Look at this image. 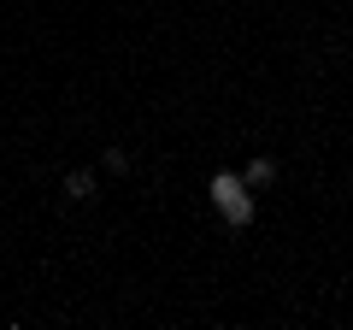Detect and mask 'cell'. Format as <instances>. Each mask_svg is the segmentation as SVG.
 <instances>
[{
	"label": "cell",
	"mask_w": 353,
	"mask_h": 330,
	"mask_svg": "<svg viewBox=\"0 0 353 330\" xmlns=\"http://www.w3.org/2000/svg\"><path fill=\"white\" fill-rule=\"evenodd\" d=\"M101 165L112 171V177H124V171H130V153H124V148H106V153H101Z\"/></svg>",
	"instance_id": "obj_4"
},
{
	"label": "cell",
	"mask_w": 353,
	"mask_h": 330,
	"mask_svg": "<svg viewBox=\"0 0 353 330\" xmlns=\"http://www.w3.org/2000/svg\"><path fill=\"white\" fill-rule=\"evenodd\" d=\"M59 189H65V201H71V206H88L94 195H101V177H94L88 165H77V171H65V183H59Z\"/></svg>",
	"instance_id": "obj_1"
},
{
	"label": "cell",
	"mask_w": 353,
	"mask_h": 330,
	"mask_svg": "<svg viewBox=\"0 0 353 330\" xmlns=\"http://www.w3.org/2000/svg\"><path fill=\"white\" fill-rule=\"evenodd\" d=\"M218 213H224V230H248L253 213H259V201H253V189H241V195H230Z\"/></svg>",
	"instance_id": "obj_2"
},
{
	"label": "cell",
	"mask_w": 353,
	"mask_h": 330,
	"mask_svg": "<svg viewBox=\"0 0 353 330\" xmlns=\"http://www.w3.org/2000/svg\"><path fill=\"white\" fill-rule=\"evenodd\" d=\"M241 183H248L253 195H259V189H271V183H277V159H271V153H253V159L241 165Z\"/></svg>",
	"instance_id": "obj_3"
}]
</instances>
